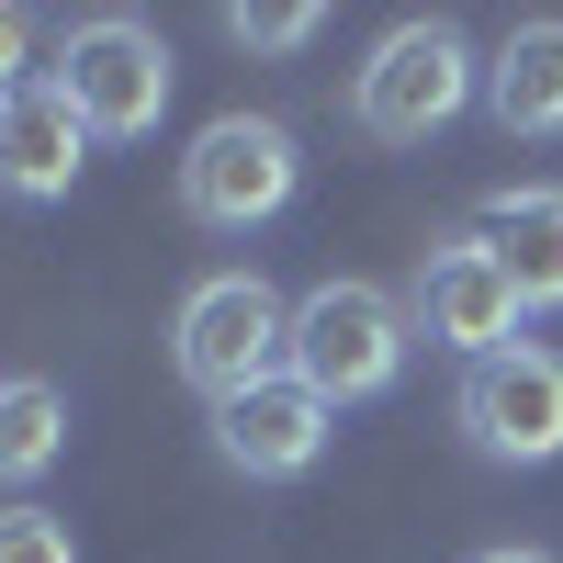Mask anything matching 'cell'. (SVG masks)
Returning a JSON list of instances; mask_svg holds the SVG:
<instances>
[{"instance_id":"cell-4","label":"cell","mask_w":563,"mask_h":563,"mask_svg":"<svg viewBox=\"0 0 563 563\" xmlns=\"http://www.w3.org/2000/svg\"><path fill=\"white\" fill-rule=\"evenodd\" d=\"M294 180H305L294 124H271V113H214L192 147H180V214L214 225V238H249V225H271L282 203H294Z\"/></svg>"},{"instance_id":"cell-2","label":"cell","mask_w":563,"mask_h":563,"mask_svg":"<svg viewBox=\"0 0 563 563\" xmlns=\"http://www.w3.org/2000/svg\"><path fill=\"white\" fill-rule=\"evenodd\" d=\"M169 361H180V384L203 406H225V395H249V384H271L294 361V305L260 271H203L180 294V316H169Z\"/></svg>"},{"instance_id":"cell-14","label":"cell","mask_w":563,"mask_h":563,"mask_svg":"<svg viewBox=\"0 0 563 563\" xmlns=\"http://www.w3.org/2000/svg\"><path fill=\"white\" fill-rule=\"evenodd\" d=\"M0 563H79V541H68V519H57V507L12 496V507H0Z\"/></svg>"},{"instance_id":"cell-13","label":"cell","mask_w":563,"mask_h":563,"mask_svg":"<svg viewBox=\"0 0 563 563\" xmlns=\"http://www.w3.org/2000/svg\"><path fill=\"white\" fill-rule=\"evenodd\" d=\"M316 0H238V12H225V34L249 45V57H294V45H316Z\"/></svg>"},{"instance_id":"cell-17","label":"cell","mask_w":563,"mask_h":563,"mask_svg":"<svg viewBox=\"0 0 563 563\" xmlns=\"http://www.w3.org/2000/svg\"><path fill=\"white\" fill-rule=\"evenodd\" d=\"M0 102H12V90H0Z\"/></svg>"},{"instance_id":"cell-11","label":"cell","mask_w":563,"mask_h":563,"mask_svg":"<svg viewBox=\"0 0 563 563\" xmlns=\"http://www.w3.org/2000/svg\"><path fill=\"white\" fill-rule=\"evenodd\" d=\"M485 113L496 135H563V12L507 23V45L485 57Z\"/></svg>"},{"instance_id":"cell-8","label":"cell","mask_w":563,"mask_h":563,"mask_svg":"<svg viewBox=\"0 0 563 563\" xmlns=\"http://www.w3.org/2000/svg\"><path fill=\"white\" fill-rule=\"evenodd\" d=\"M327 440H339V406H327L305 372H271V384H249V395L214 406V462H225V474H249V485L316 474Z\"/></svg>"},{"instance_id":"cell-9","label":"cell","mask_w":563,"mask_h":563,"mask_svg":"<svg viewBox=\"0 0 563 563\" xmlns=\"http://www.w3.org/2000/svg\"><path fill=\"white\" fill-rule=\"evenodd\" d=\"M79 169H90V124L68 113L57 79H23L12 102H0V192H23V203H68Z\"/></svg>"},{"instance_id":"cell-3","label":"cell","mask_w":563,"mask_h":563,"mask_svg":"<svg viewBox=\"0 0 563 563\" xmlns=\"http://www.w3.org/2000/svg\"><path fill=\"white\" fill-rule=\"evenodd\" d=\"M406 339H417V316L384 294V282H316L294 305V361L282 372H305L327 406H372L406 372Z\"/></svg>"},{"instance_id":"cell-16","label":"cell","mask_w":563,"mask_h":563,"mask_svg":"<svg viewBox=\"0 0 563 563\" xmlns=\"http://www.w3.org/2000/svg\"><path fill=\"white\" fill-rule=\"evenodd\" d=\"M474 563H552L541 541H496V552H474Z\"/></svg>"},{"instance_id":"cell-12","label":"cell","mask_w":563,"mask_h":563,"mask_svg":"<svg viewBox=\"0 0 563 563\" xmlns=\"http://www.w3.org/2000/svg\"><path fill=\"white\" fill-rule=\"evenodd\" d=\"M57 451H68V395L45 372H12L0 384V485H34Z\"/></svg>"},{"instance_id":"cell-5","label":"cell","mask_w":563,"mask_h":563,"mask_svg":"<svg viewBox=\"0 0 563 563\" xmlns=\"http://www.w3.org/2000/svg\"><path fill=\"white\" fill-rule=\"evenodd\" d=\"M45 79L68 90V113L90 135H158V113H169V45H158V23H135V12L68 23V45H57Z\"/></svg>"},{"instance_id":"cell-6","label":"cell","mask_w":563,"mask_h":563,"mask_svg":"<svg viewBox=\"0 0 563 563\" xmlns=\"http://www.w3.org/2000/svg\"><path fill=\"white\" fill-rule=\"evenodd\" d=\"M451 417H462V440H474L485 462H519V474L563 462V350L519 339V350L474 361L462 395H451Z\"/></svg>"},{"instance_id":"cell-7","label":"cell","mask_w":563,"mask_h":563,"mask_svg":"<svg viewBox=\"0 0 563 563\" xmlns=\"http://www.w3.org/2000/svg\"><path fill=\"white\" fill-rule=\"evenodd\" d=\"M417 339H440V350H462V372L474 361H496V350H519V282L496 271V249L474 238V225H462V238H440L429 249V271H417Z\"/></svg>"},{"instance_id":"cell-10","label":"cell","mask_w":563,"mask_h":563,"mask_svg":"<svg viewBox=\"0 0 563 563\" xmlns=\"http://www.w3.org/2000/svg\"><path fill=\"white\" fill-rule=\"evenodd\" d=\"M474 238L496 249V271L519 282L530 316L563 305V180H507V192L474 214Z\"/></svg>"},{"instance_id":"cell-15","label":"cell","mask_w":563,"mask_h":563,"mask_svg":"<svg viewBox=\"0 0 563 563\" xmlns=\"http://www.w3.org/2000/svg\"><path fill=\"white\" fill-rule=\"evenodd\" d=\"M23 45H34V23L0 12V90H23Z\"/></svg>"},{"instance_id":"cell-1","label":"cell","mask_w":563,"mask_h":563,"mask_svg":"<svg viewBox=\"0 0 563 563\" xmlns=\"http://www.w3.org/2000/svg\"><path fill=\"white\" fill-rule=\"evenodd\" d=\"M474 90H485V68H474V45H462V23L417 12V23H395V34L350 68V113H361L372 147H429Z\"/></svg>"}]
</instances>
